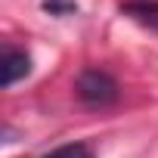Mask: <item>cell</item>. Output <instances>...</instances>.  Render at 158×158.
<instances>
[{
	"label": "cell",
	"instance_id": "6da1fadb",
	"mask_svg": "<svg viewBox=\"0 0 158 158\" xmlns=\"http://www.w3.org/2000/svg\"><path fill=\"white\" fill-rule=\"evenodd\" d=\"M77 96H81L87 106H109V102L118 99V84L106 71L90 68V71H84L77 77Z\"/></svg>",
	"mask_w": 158,
	"mask_h": 158
},
{
	"label": "cell",
	"instance_id": "7a4b0ae2",
	"mask_svg": "<svg viewBox=\"0 0 158 158\" xmlns=\"http://www.w3.org/2000/svg\"><path fill=\"white\" fill-rule=\"evenodd\" d=\"M28 71H31L28 53H25V50L6 47V50H3V59H0V84H3V87H13L16 81L28 77Z\"/></svg>",
	"mask_w": 158,
	"mask_h": 158
},
{
	"label": "cell",
	"instance_id": "3957f363",
	"mask_svg": "<svg viewBox=\"0 0 158 158\" xmlns=\"http://www.w3.org/2000/svg\"><path fill=\"white\" fill-rule=\"evenodd\" d=\"M44 158H93V149H90L87 143H68V146L53 149V152L44 155Z\"/></svg>",
	"mask_w": 158,
	"mask_h": 158
},
{
	"label": "cell",
	"instance_id": "277c9868",
	"mask_svg": "<svg viewBox=\"0 0 158 158\" xmlns=\"http://www.w3.org/2000/svg\"><path fill=\"white\" fill-rule=\"evenodd\" d=\"M127 13H133L136 19H143V22H158V3L152 0H136V3H127Z\"/></svg>",
	"mask_w": 158,
	"mask_h": 158
},
{
	"label": "cell",
	"instance_id": "5b68a950",
	"mask_svg": "<svg viewBox=\"0 0 158 158\" xmlns=\"http://www.w3.org/2000/svg\"><path fill=\"white\" fill-rule=\"evenodd\" d=\"M44 10H65V13H71L74 10V3H65V0H47V3H44Z\"/></svg>",
	"mask_w": 158,
	"mask_h": 158
}]
</instances>
